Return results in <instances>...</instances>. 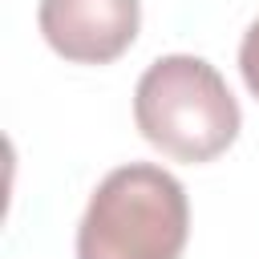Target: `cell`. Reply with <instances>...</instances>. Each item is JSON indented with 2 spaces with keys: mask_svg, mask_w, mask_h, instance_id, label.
<instances>
[{
  "mask_svg": "<svg viewBox=\"0 0 259 259\" xmlns=\"http://www.w3.org/2000/svg\"><path fill=\"white\" fill-rule=\"evenodd\" d=\"M138 134L174 162L198 166L227 154L239 138L243 113L223 73L190 53L158 57L134 89Z\"/></svg>",
  "mask_w": 259,
  "mask_h": 259,
  "instance_id": "6da1fadb",
  "label": "cell"
},
{
  "mask_svg": "<svg viewBox=\"0 0 259 259\" xmlns=\"http://www.w3.org/2000/svg\"><path fill=\"white\" fill-rule=\"evenodd\" d=\"M190 202L182 182L154 166L130 162L109 170L77 223V259H182Z\"/></svg>",
  "mask_w": 259,
  "mask_h": 259,
  "instance_id": "7a4b0ae2",
  "label": "cell"
},
{
  "mask_svg": "<svg viewBox=\"0 0 259 259\" xmlns=\"http://www.w3.org/2000/svg\"><path fill=\"white\" fill-rule=\"evenodd\" d=\"M36 24L57 57L73 65H109L138 40L142 0H40Z\"/></svg>",
  "mask_w": 259,
  "mask_h": 259,
  "instance_id": "3957f363",
  "label": "cell"
},
{
  "mask_svg": "<svg viewBox=\"0 0 259 259\" xmlns=\"http://www.w3.org/2000/svg\"><path fill=\"white\" fill-rule=\"evenodd\" d=\"M239 73H243V85L251 89V97L259 101V20H251V28L243 32V45H239Z\"/></svg>",
  "mask_w": 259,
  "mask_h": 259,
  "instance_id": "277c9868",
  "label": "cell"
}]
</instances>
